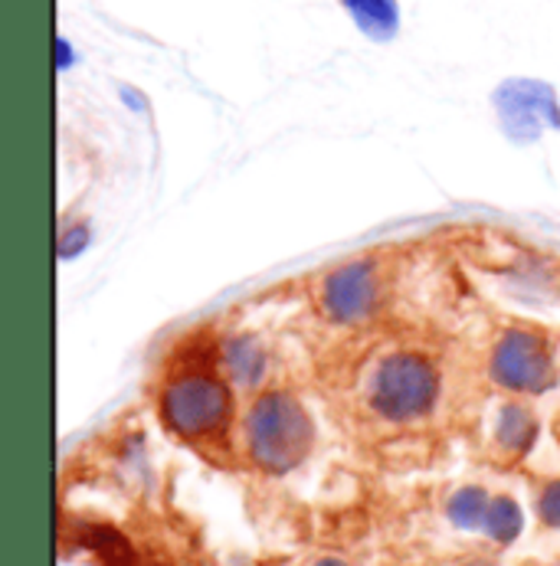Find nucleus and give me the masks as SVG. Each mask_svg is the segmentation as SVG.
<instances>
[{"label":"nucleus","mask_w":560,"mask_h":566,"mask_svg":"<svg viewBox=\"0 0 560 566\" xmlns=\"http://www.w3.org/2000/svg\"><path fill=\"white\" fill-rule=\"evenodd\" d=\"M234 384L220 360H184L160 384V422L184 442L217 446L234 426Z\"/></svg>","instance_id":"nucleus-1"},{"label":"nucleus","mask_w":560,"mask_h":566,"mask_svg":"<svg viewBox=\"0 0 560 566\" xmlns=\"http://www.w3.org/2000/svg\"><path fill=\"white\" fill-rule=\"evenodd\" d=\"M242 442L256 469L286 475L315 449V422L302 400L289 390H266L242 416Z\"/></svg>","instance_id":"nucleus-2"},{"label":"nucleus","mask_w":560,"mask_h":566,"mask_svg":"<svg viewBox=\"0 0 560 566\" xmlns=\"http://www.w3.org/2000/svg\"><path fill=\"white\" fill-rule=\"evenodd\" d=\"M439 400V367L419 350H394L367 380V406L387 422H416Z\"/></svg>","instance_id":"nucleus-3"},{"label":"nucleus","mask_w":560,"mask_h":566,"mask_svg":"<svg viewBox=\"0 0 560 566\" xmlns=\"http://www.w3.org/2000/svg\"><path fill=\"white\" fill-rule=\"evenodd\" d=\"M488 377L515 397H541L558 384V354L545 331L511 324L488 354Z\"/></svg>","instance_id":"nucleus-4"},{"label":"nucleus","mask_w":560,"mask_h":566,"mask_svg":"<svg viewBox=\"0 0 560 566\" xmlns=\"http://www.w3.org/2000/svg\"><path fill=\"white\" fill-rule=\"evenodd\" d=\"M501 132L515 145H531L545 128H560V98L554 85L541 80H505L495 95Z\"/></svg>","instance_id":"nucleus-5"},{"label":"nucleus","mask_w":560,"mask_h":566,"mask_svg":"<svg viewBox=\"0 0 560 566\" xmlns=\"http://www.w3.org/2000/svg\"><path fill=\"white\" fill-rule=\"evenodd\" d=\"M319 305L334 324L367 322L381 305V279L371 262H344L321 279Z\"/></svg>","instance_id":"nucleus-6"},{"label":"nucleus","mask_w":560,"mask_h":566,"mask_svg":"<svg viewBox=\"0 0 560 566\" xmlns=\"http://www.w3.org/2000/svg\"><path fill=\"white\" fill-rule=\"evenodd\" d=\"M217 360L234 387L252 390L266 377V347L252 334H230L217 347Z\"/></svg>","instance_id":"nucleus-7"},{"label":"nucleus","mask_w":560,"mask_h":566,"mask_svg":"<svg viewBox=\"0 0 560 566\" xmlns=\"http://www.w3.org/2000/svg\"><path fill=\"white\" fill-rule=\"evenodd\" d=\"M538 439V416L525 400H508L495 416V446L508 459H521L531 452Z\"/></svg>","instance_id":"nucleus-8"},{"label":"nucleus","mask_w":560,"mask_h":566,"mask_svg":"<svg viewBox=\"0 0 560 566\" xmlns=\"http://www.w3.org/2000/svg\"><path fill=\"white\" fill-rule=\"evenodd\" d=\"M354 27L374 40V43H391L401 33V3L397 0H341Z\"/></svg>","instance_id":"nucleus-9"},{"label":"nucleus","mask_w":560,"mask_h":566,"mask_svg":"<svg viewBox=\"0 0 560 566\" xmlns=\"http://www.w3.org/2000/svg\"><path fill=\"white\" fill-rule=\"evenodd\" d=\"M488 507H491V494L479 485H466L449 497L446 511H449V521L459 531H481L485 517H488Z\"/></svg>","instance_id":"nucleus-10"},{"label":"nucleus","mask_w":560,"mask_h":566,"mask_svg":"<svg viewBox=\"0 0 560 566\" xmlns=\"http://www.w3.org/2000/svg\"><path fill=\"white\" fill-rule=\"evenodd\" d=\"M521 527H525V517H521L518 501L508 497V494L491 497V507H488V517H485V527H481V531H485L495 544H511V541H518Z\"/></svg>","instance_id":"nucleus-11"},{"label":"nucleus","mask_w":560,"mask_h":566,"mask_svg":"<svg viewBox=\"0 0 560 566\" xmlns=\"http://www.w3.org/2000/svg\"><path fill=\"white\" fill-rule=\"evenodd\" d=\"M538 517L545 527L560 531V479H551L538 494Z\"/></svg>","instance_id":"nucleus-12"},{"label":"nucleus","mask_w":560,"mask_h":566,"mask_svg":"<svg viewBox=\"0 0 560 566\" xmlns=\"http://www.w3.org/2000/svg\"><path fill=\"white\" fill-rule=\"evenodd\" d=\"M85 245H89V227H85V223L66 227V230L60 233V255H63V259H76Z\"/></svg>","instance_id":"nucleus-13"},{"label":"nucleus","mask_w":560,"mask_h":566,"mask_svg":"<svg viewBox=\"0 0 560 566\" xmlns=\"http://www.w3.org/2000/svg\"><path fill=\"white\" fill-rule=\"evenodd\" d=\"M73 63H76V53H73V43H70L66 36H60V40H56V66H60V70L66 73V70H70Z\"/></svg>","instance_id":"nucleus-14"},{"label":"nucleus","mask_w":560,"mask_h":566,"mask_svg":"<svg viewBox=\"0 0 560 566\" xmlns=\"http://www.w3.org/2000/svg\"><path fill=\"white\" fill-rule=\"evenodd\" d=\"M315 566H348L344 560H334V557H324V560H319Z\"/></svg>","instance_id":"nucleus-15"}]
</instances>
